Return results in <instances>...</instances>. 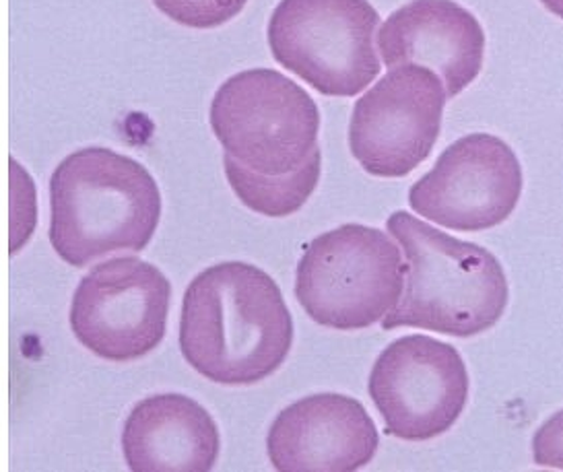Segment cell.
<instances>
[{
  "label": "cell",
  "instance_id": "cell-1",
  "mask_svg": "<svg viewBox=\"0 0 563 472\" xmlns=\"http://www.w3.org/2000/svg\"><path fill=\"white\" fill-rule=\"evenodd\" d=\"M294 318L275 278L249 262H221L184 294L180 349L186 363L221 386H252L291 351Z\"/></svg>",
  "mask_w": 563,
  "mask_h": 472
},
{
  "label": "cell",
  "instance_id": "cell-2",
  "mask_svg": "<svg viewBox=\"0 0 563 472\" xmlns=\"http://www.w3.org/2000/svg\"><path fill=\"white\" fill-rule=\"evenodd\" d=\"M388 233L407 259L405 292L384 320V330L421 328L471 339L504 316L510 285L504 266L479 244L452 238L411 212L388 217Z\"/></svg>",
  "mask_w": 563,
  "mask_h": 472
},
{
  "label": "cell",
  "instance_id": "cell-3",
  "mask_svg": "<svg viewBox=\"0 0 563 472\" xmlns=\"http://www.w3.org/2000/svg\"><path fill=\"white\" fill-rule=\"evenodd\" d=\"M159 219L162 195L150 169L112 149L75 151L52 174L51 244L75 268L145 250Z\"/></svg>",
  "mask_w": 563,
  "mask_h": 472
},
{
  "label": "cell",
  "instance_id": "cell-4",
  "mask_svg": "<svg viewBox=\"0 0 563 472\" xmlns=\"http://www.w3.org/2000/svg\"><path fill=\"white\" fill-rule=\"evenodd\" d=\"M405 277L407 264L388 233L347 223L308 244L296 273V297L316 325L364 330L397 308Z\"/></svg>",
  "mask_w": 563,
  "mask_h": 472
},
{
  "label": "cell",
  "instance_id": "cell-5",
  "mask_svg": "<svg viewBox=\"0 0 563 472\" xmlns=\"http://www.w3.org/2000/svg\"><path fill=\"white\" fill-rule=\"evenodd\" d=\"M211 129L235 162L283 176L299 169L318 147L320 112L308 91L279 70L252 68L217 89Z\"/></svg>",
  "mask_w": 563,
  "mask_h": 472
},
{
  "label": "cell",
  "instance_id": "cell-6",
  "mask_svg": "<svg viewBox=\"0 0 563 472\" xmlns=\"http://www.w3.org/2000/svg\"><path fill=\"white\" fill-rule=\"evenodd\" d=\"M378 23L367 0H282L268 21V46L318 94L353 98L380 75Z\"/></svg>",
  "mask_w": 563,
  "mask_h": 472
},
{
  "label": "cell",
  "instance_id": "cell-7",
  "mask_svg": "<svg viewBox=\"0 0 563 472\" xmlns=\"http://www.w3.org/2000/svg\"><path fill=\"white\" fill-rule=\"evenodd\" d=\"M172 285L166 275L136 256L93 266L70 304V328L93 355L129 363L150 355L166 337Z\"/></svg>",
  "mask_w": 563,
  "mask_h": 472
},
{
  "label": "cell",
  "instance_id": "cell-8",
  "mask_svg": "<svg viewBox=\"0 0 563 472\" xmlns=\"http://www.w3.org/2000/svg\"><path fill=\"white\" fill-rule=\"evenodd\" d=\"M468 372L456 347L426 334L390 342L367 380L388 436L428 441L444 436L468 403Z\"/></svg>",
  "mask_w": 563,
  "mask_h": 472
},
{
  "label": "cell",
  "instance_id": "cell-9",
  "mask_svg": "<svg viewBox=\"0 0 563 472\" xmlns=\"http://www.w3.org/2000/svg\"><path fill=\"white\" fill-rule=\"evenodd\" d=\"M446 99L444 81L428 66L390 68L353 108L351 155L376 178L409 176L438 143Z\"/></svg>",
  "mask_w": 563,
  "mask_h": 472
},
{
  "label": "cell",
  "instance_id": "cell-10",
  "mask_svg": "<svg viewBox=\"0 0 563 472\" xmlns=\"http://www.w3.org/2000/svg\"><path fill=\"white\" fill-rule=\"evenodd\" d=\"M522 184L512 147L499 136L475 132L452 143L433 169L415 182L409 205L442 228L477 233L510 219Z\"/></svg>",
  "mask_w": 563,
  "mask_h": 472
},
{
  "label": "cell",
  "instance_id": "cell-11",
  "mask_svg": "<svg viewBox=\"0 0 563 472\" xmlns=\"http://www.w3.org/2000/svg\"><path fill=\"white\" fill-rule=\"evenodd\" d=\"M378 429L364 405L345 394H312L283 408L266 452L279 472H353L378 452Z\"/></svg>",
  "mask_w": 563,
  "mask_h": 472
},
{
  "label": "cell",
  "instance_id": "cell-12",
  "mask_svg": "<svg viewBox=\"0 0 563 472\" xmlns=\"http://www.w3.org/2000/svg\"><path fill=\"white\" fill-rule=\"evenodd\" d=\"M388 68L428 66L456 98L479 77L485 32L477 17L454 0H413L388 17L378 33Z\"/></svg>",
  "mask_w": 563,
  "mask_h": 472
},
{
  "label": "cell",
  "instance_id": "cell-13",
  "mask_svg": "<svg viewBox=\"0 0 563 472\" xmlns=\"http://www.w3.org/2000/svg\"><path fill=\"white\" fill-rule=\"evenodd\" d=\"M219 427L184 394H155L131 410L122 452L133 472H209L219 460Z\"/></svg>",
  "mask_w": 563,
  "mask_h": 472
},
{
  "label": "cell",
  "instance_id": "cell-14",
  "mask_svg": "<svg viewBox=\"0 0 563 472\" xmlns=\"http://www.w3.org/2000/svg\"><path fill=\"white\" fill-rule=\"evenodd\" d=\"M223 165L228 182L242 205H246L250 211L279 219L298 212L308 202V198L314 195L322 172V153L316 147L299 169L283 176H265L252 172L228 153L223 157Z\"/></svg>",
  "mask_w": 563,
  "mask_h": 472
},
{
  "label": "cell",
  "instance_id": "cell-15",
  "mask_svg": "<svg viewBox=\"0 0 563 472\" xmlns=\"http://www.w3.org/2000/svg\"><path fill=\"white\" fill-rule=\"evenodd\" d=\"M249 0H153L172 21L192 30H216L244 11Z\"/></svg>",
  "mask_w": 563,
  "mask_h": 472
},
{
  "label": "cell",
  "instance_id": "cell-16",
  "mask_svg": "<svg viewBox=\"0 0 563 472\" xmlns=\"http://www.w3.org/2000/svg\"><path fill=\"white\" fill-rule=\"evenodd\" d=\"M532 458L541 469L563 471V410L551 415L532 438Z\"/></svg>",
  "mask_w": 563,
  "mask_h": 472
},
{
  "label": "cell",
  "instance_id": "cell-17",
  "mask_svg": "<svg viewBox=\"0 0 563 472\" xmlns=\"http://www.w3.org/2000/svg\"><path fill=\"white\" fill-rule=\"evenodd\" d=\"M541 2L549 13L563 19V0H541Z\"/></svg>",
  "mask_w": 563,
  "mask_h": 472
}]
</instances>
